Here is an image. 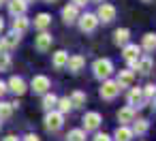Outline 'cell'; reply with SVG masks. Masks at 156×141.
Returning <instances> with one entry per match:
<instances>
[{"instance_id": "cell-5", "label": "cell", "mask_w": 156, "mask_h": 141, "mask_svg": "<svg viewBox=\"0 0 156 141\" xmlns=\"http://www.w3.org/2000/svg\"><path fill=\"white\" fill-rule=\"evenodd\" d=\"M81 124H83V130H86V132L98 130V126L103 124V115H101L98 111H88V113H83Z\"/></svg>"}, {"instance_id": "cell-34", "label": "cell", "mask_w": 156, "mask_h": 141, "mask_svg": "<svg viewBox=\"0 0 156 141\" xmlns=\"http://www.w3.org/2000/svg\"><path fill=\"white\" fill-rule=\"evenodd\" d=\"M22 141H41V137H39V135H34V132H30V135H26Z\"/></svg>"}, {"instance_id": "cell-23", "label": "cell", "mask_w": 156, "mask_h": 141, "mask_svg": "<svg viewBox=\"0 0 156 141\" xmlns=\"http://www.w3.org/2000/svg\"><path fill=\"white\" fill-rule=\"evenodd\" d=\"M49 24H51V15H49V13H39V15L34 17V28H37L39 32H41V30H47Z\"/></svg>"}, {"instance_id": "cell-11", "label": "cell", "mask_w": 156, "mask_h": 141, "mask_svg": "<svg viewBox=\"0 0 156 141\" xmlns=\"http://www.w3.org/2000/svg\"><path fill=\"white\" fill-rule=\"evenodd\" d=\"M7 88H9L15 96H22V94H26V92H28V83H26L22 77H17V75H13V77L7 81Z\"/></svg>"}, {"instance_id": "cell-9", "label": "cell", "mask_w": 156, "mask_h": 141, "mask_svg": "<svg viewBox=\"0 0 156 141\" xmlns=\"http://www.w3.org/2000/svg\"><path fill=\"white\" fill-rule=\"evenodd\" d=\"M17 45H20V32H15V30H11L9 34H5L2 39H0V51L2 54L13 51Z\"/></svg>"}, {"instance_id": "cell-20", "label": "cell", "mask_w": 156, "mask_h": 141, "mask_svg": "<svg viewBox=\"0 0 156 141\" xmlns=\"http://www.w3.org/2000/svg\"><path fill=\"white\" fill-rule=\"evenodd\" d=\"M135 120V109L130 107V105H126V107H122L120 111H118V122L120 124H130Z\"/></svg>"}, {"instance_id": "cell-31", "label": "cell", "mask_w": 156, "mask_h": 141, "mask_svg": "<svg viewBox=\"0 0 156 141\" xmlns=\"http://www.w3.org/2000/svg\"><path fill=\"white\" fill-rule=\"evenodd\" d=\"M11 69V56L0 51V71H9Z\"/></svg>"}, {"instance_id": "cell-45", "label": "cell", "mask_w": 156, "mask_h": 141, "mask_svg": "<svg viewBox=\"0 0 156 141\" xmlns=\"http://www.w3.org/2000/svg\"><path fill=\"white\" fill-rule=\"evenodd\" d=\"M0 126H2V122H0Z\"/></svg>"}, {"instance_id": "cell-7", "label": "cell", "mask_w": 156, "mask_h": 141, "mask_svg": "<svg viewBox=\"0 0 156 141\" xmlns=\"http://www.w3.org/2000/svg\"><path fill=\"white\" fill-rule=\"evenodd\" d=\"M96 17H98V24H111L115 19V7L103 0L101 7H98V11H96Z\"/></svg>"}, {"instance_id": "cell-10", "label": "cell", "mask_w": 156, "mask_h": 141, "mask_svg": "<svg viewBox=\"0 0 156 141\" xmlns=\"http://www.w3.org/2000/svg\"><path fill=\"white\" fill-rule=\"evenodd\" d=\"M49 88H51V81H49V77H45V75H37V77H32V81H30V90L34 92V94H45V92H49Z\"/></svg>"}, {"instance_id": "cell-15", "label": "cell", "mask_w": 156, "mask_h": 141, "mask_svg": "<svg viewBox=\"0 0 156 141\" xmlns=\"http://www.w3.org/2000/svg\"><path fill=\"white\" fill-rule=\"evenodd\" d=\"M83 66H86V58H83V56H79V54L69 56V60H66V69H69L73 75H77Z\"/></svg>"}, {"instance_id": "cell-19", "label": "cell", "mask_w": 156, "mask_h": 141, "mask_svg": "<svg viewBox=\"0 0 156 141\" xmlns=\"http://www.w3.org/2000/svg\"><path fill=\"white\" fill-rule=\"evenodd\" d=\"M139 47H141L143 51H147V54H154V51H156V32L143 34V41H141Z\"/></svg>"}, {"instance_id": "cell-42", "label": "cell", "mask_w": 156, "mask_h": 141, "mask_svg": "<svg viewBox=\"0 0 156 141\" xmlns=\"http://www.w3.org/2000/svg\"><path fill=\"white\" fill-rule=\"evenodd\" d=\"M94 2H103V0H94Z\"/></svg>"}, {"instance_id": "cell-35", "label": "cell", "mask_w": 156, "mask_h": 141, "mask_svg": "<svg viewBox=\"0 0 156 141\" xmlns=\"http://www.w3.org/2000/svg\"><path fill=\"white\" fill-rule=\"evenodd\" d=\"M71 2H73L75 7H86V5H88V0H71Z\"/></svg>"}, {"instance_id": "cell-30", "label": "cell", "mask_w": 156, "mask_h": 141, "mask_svg": "<svg viewBox=\"0 0 156 141\" xmlns=\"http://www.w3.org/2000/svg\"><path fill=\"white\" fill-rule=\"evenodd\" d=\"M66 141H86V130H83V128H73V130H69Z\"/></svg>"}, {"instance_id": "cell-18", "label": "cell", "mask_w": 156, "mask_h": 141, "mask_svg": "<svg viewBox=\"0 0 156 141\" xmlns=\"http://www.w3.org/2000/svg\"><path fill=\"white\" fill-rule=\"evenodd\" d=\"M133 139V128H128V124H120L111 137V141H130Z\"/></svg>"}, {"instance_id": "cell-38", "label": "cell", "mask_w": 156, "mask_h": 141, "mask_svg": "<svg viewBox=\"0 0 156 141\" xmlns=\"http://www.w3.org/2000/svg\"><path fill=\"white\" fill-rule=\"evenodd\" d=\"M5 30V22H2V17H0V32Z\"/></svg>"}, {"instance_id": "cell-39", "label": "cell", "mask_w": 156, "mask_h": 141, "mask_svg": "<svg viewBox=\"0 0 156 141\" xmlns=\"http://www.w3.org/2000/svg\"><path fill=\"white\" fill-rule=\"evenodd\" d=\"M43 2H49V5H51V2H56V0H43Z\"/></svg>"}, {"instance_id": "cell-26", "label": "cell", "mask_w": 156, "mask_h": 141, "mask_svg": "<svg viewBox=\"0 0 156 141\" xmlns=\"http://www.w3.org/2000/svg\"><path fill=\"white\" fill-rule=\"evenodd\" d=\"M71 103H73V109H77V107H83L86 105V100H88V96H86V92H81V90H75L71 96Z\"/></svg>"}, {"instance_id": "cell-29", "label": "cell", "mask_w": 156, "mask_h": 141, "mask_svg": "<svg viewBox=\"0 0 156 141\" xmlns=\"http://www.w3.org/2000/svg\"><path fill=\"white\" fill-rule=\"evenodd\" d=\"M56 109H58L60 113H69V111L73 109V103H71V98H69V96H62V98H58V103H56Z\"/></svg>"}, {"instance_id": "cell-28", "label": "cell", "mask_w": 156, "mask_h": 141, "mask_svg": "<svg viewBox=\"0 0 156 141\" xmlns=\"http://www.w3.org/2000/svg\"><path fill=\"white\" fill-rule=\"evenodd\" d=\"M11 113H13V105H11V103H7V100H0V122L9 120V118H11Z\"/></svg>"}, {"instance_id": "cell-3", "label": "cell", "mask_w": 156, "mask_h": 141, "mask_svg": "<svg viewBox=\"0 0 156 141\" xmlns=\"http://www.w3.org/2000/svg\"><path fill=\"white\" fill-rule=\"evenodd\" d=\"M139 56H141V47H139V45H135V43L122 45V58L126 60L128 69H135V62L139 60Z\"/></svg>"}, {"instance_id": "cell-37", "label": "cell", "mask_w": 156, "mask_h": 141, "mask_svg": "<svg viewBox=\"0 0 156 141\" xmlns=\"http://www.w3.org/2000/svg\"><path fill=\"white\" fill-rule=\"evenodd\" d=\"M5 141H20V137H15V135H9V137H5Z\"/></svg>"}, {"instance_id": "cell-21", "label": "cell", "mask_w": 156, "mask_h": 141, "mask_svg": "<svg viewBox=\"0 0 156 141\" xmlns=\"http://www.w3.org/2000/svg\"><path fill=\"white\" fill-rule=\"evenodd\" d=\"M128 39H130V30H128V28H118V30L113 32V43H115L118 47L126 45Z\"/></svg>"}, {"instance_id": "cell-12", "label": "cell", "mask_w": 156, "mask_h": 141, "mask_svg": "<svg viewBox=\"0 0 156 141\" xmlns=\"http://www.w3.org/2000/svg\"><path fill=\"white\" fill-rule=\"evenodd\" d=\"M126 100H128V105H130L133 109H141V107L147 103V100L143 98V90H141V88H130Z\"/></svg>"}, {"instance_id": "cell-13", "label": "cell", "mask_w": 156, "mask_h": 141, "mask_svg": "<svg viewBox=\"0 0 156 141\" xmlns=\"http://www.w3.org/2000/svg\"><path fill=\"white\" fill-rule=\"evenodd\" d=\"M77 17H79V7H75L73 2H71V5H66V7L62 9V22H64L66 26L77 24Z\"/></svg>"}, {"instance_id": "cell-4", "label": "cell", "mask_w": 156, "mask_h": 141, "mask_svg": "<svg viewBox=\"0 0 156 141\" xmlns=\"http://www.w3.org/2000/svg\"><path fill=\"white\" fill-rule=\"evenodd\" d=\"M120 94V86L113 81V79H103V86H101V90H98V96L103 98V100H113L115 96Z\"/></svg>"}, {"instance_id": "cell-6", "label": "cell", "mask_w": 156, "mask_h": 141, "mask_svg": "<svg viewBox=\"0 0 156 141\" xmlns=\"http://www.w3.org/2000/svg\"><path fill=\"white\" fill-rule=\"evenodd\" d=\"M77 24H79V30L81 32H94L96 30V26H98V17H96V13H83V15H79L77 17Z\"/></svg>"}, {"instance_id": "cell-27", "label": "cell", "mask_w": 156, "mask_h": 141, "mask_svg": "<svg viewBox=\"0 0 156 141\" xmlns=\"http://www.w3.org/2000/svg\"><path fill=\"white\" fill-rule=\"evenodd\" d=\"M56 103H58V96H56V94H51V92H45V94H43V109H45V111L56 109Z\"/></svg>"}, {"instance_id": "cell-24", "label": "cell", "mask_w": 156, "mask_h": 141, "mask_svg": "<svg viewBox=\"0 0 156 141\" xmlns=\"http://www.w3.org/2000/svg\"><path fill=\"white\" fill-rule=\"evenodd\" d=\"M28 28H30V19H28L26 15H17V17L13 19V30H15V32L24 34Z\"/></svg>"}, {"instance_id": "cell-33", "label": "cell", "mask_w": 156, "mask_h": 141, "mask_svg": "<svg viewBox=\"0 0 156 141\" xmlns=\"http://www.w3.org/2000/svg\"><path fill=\"white\" fill-rule=\"evenodd\" d=\"M92 141H111V137H109V135H105V132H96Z\"/></svg>"}, {"instance_id": "cell-25", "label": "cell", "mask_w": 156, "mask_h": 141, "mask_svg": "<svg viewBox=\"0 0 156 141\" xmlns=\"http://www.w3.org/2000/svg\"><path fill=\"white\" fill-rule=\"evenodd\" d=\"M133 135H145L147 128H150V122L145 118H139V120H133Z\"/></svg>"}, {"instance_id": "cell-43", "label": "cell", "mask_w": 156, "mask_h": 141, "mask_svg": "<svg viewBox=\"0 0 156 141\" xmlns=\"http://www.w3.org/2000/svg\"><path fill=\"white\" fill-rule=\"evenodd\" d=\"M143 2H150V0H143Z\"/></svg>"}, {"instance_id": "cell-40", "label": "cell", "mask_w": 156, "mask_h": 141, "mask_svg": "<svg viewBox=\"0 0 156 141\" xmlns=\"http://www.w3.org/2000/svg\"><path fill=\"white\" fill-rule=\"evenodd\" d=\"M5 2H7V0H0V7H2V5H5Z\"/></svg>"}, {"instance_id": "cell-32", "label": "cell", "mask_w": 156, "mask_h": 141, "mask_svg": "<svg viewBox=\"0 0 156 141\" xmlns=\"http://www.w3.org/2000/svg\"><path fill=\"white\" fill-rule=\"evenodd\" d=\"M141 90H143V98H145V100H152L154 94H156V86H154V83H147V86L141 88Z\"/></svg>"}, {"instance_id": "cell-2", "label": "cell", "mask_w": 156, "mask_h": 141, "mask_svg": "<svg viewBox=\"0 0 156 141\" xmlns=\"http://www.w3.org/2000/svg\"><path fill=\"white\" fill-rule=\"evenodd\" d=\"M62 126H64V113H60L58 109L47 111V115H45V128L49 132H58Z\"/></svg>"}, {"instance_id": "cell-1", "label": "cell", "mask_w": 156, "mask_h": 141, "mask_svg": "<svg viewBox=\"0 0 156 141\" xmlns=\"http://www.w3.org/2000/svg\"><path fill=\"white\" fill-rule=\"evenodd\" d=\"M92 73H94V77H96L98 81H103V79H107V77L113 75V62H111L109 58H98V60L92 64Z\"/></svg>"}, {"instance_id": "cell-8", "label": "cell", "mask_w": 156, "mask_h": 141, "mask_svg": "<svg viewBox=\"0 0 156 141\" xmlns=\"http://www.w3.org/2000/svg\"><path fill=\"white\" fill-rule=\"evenodd\" d=\"M51 43H54V37H51L47 30H41L39 37L34 39V49H37L39 54H47V51L51 49Z\"/></svg>"}, {"instance_id": "cell-36", "label": "cell", "mask_w": 156, "mask_h": 141, "mask_svg": "<svg viewBox=\"0 0 156 141\" xmlns=\"http://www.w3.org/2000/svg\"><path fill=\"white\" fill-rule=\"evenodd\" d=\"M7 90H9V88H7V83H5V81H0V96H5V94H7Z\"/></svg>"}, {"instance_id": "cell-17", "label": "cell", "mask_w": 156, "mask_h": 141, "mask_svg": "<svg viewBox=\"0 0 156 141\" xmlns=\"http://www.w3.org/2000/svg\"><path fill=\"white\" fill-rule=\"evenodd\" d=\"M26 11H28V0H11V2H9V13L13 17L26 15Z\"/></svg>"}, {"instance_id": "cell-41", "label": "cell", "mask_w": 156, "mask_h": 141, "mask_svg": "<svg viewBox=\"0 0 156 141\" xmlns=\"http://www.w3.org/2000/svg\"><path fill=\"white\" fill-rule=\"evenodd\" d=\"M152 100H154V105H156V94H154V98H152Z\"/></svg>"}, {"instance_id": "cell-22", "label": "cell", "mask_w": 156, "mask_h": 141, "mask_svg": "<svg viewBox=\"0 0 156 141\" xmlns=\"http://www.w3.org/2000/svg\"><path fill=\"white\" fill-rule=\"evenodd\" d=\"M66 60H69V54L60 49V51H56V54H54L51 64H54V69H56V71H62V69H66Z\"/></svg>"}, {"instance_id": "cell-16", "label": "cell", "mask_w": 156, "mask_h": 141, "mask_svg": "<svg viewBox=\"0 0 156 141\" xmlns=\"http://www.w3.org/2000/svg\"><path fill=\"white\" fill-rule=\"evenodd\" d=\"M152 69H154L152 58H150V56H139V60L135 62V69H133V71H139L141 75H150Z\"/></svg>"}, {"instance_id": "cell-14", "label": "cell", "mask_w": 156, "mask_h": 141, "mask_svg": "<svg viewBox=\"0 0 156 141\" xmlns=\"http://www.w3.org/2000/svg\"><path fill=\"white\" fill-rule=\"evenodd\" d=\"M133 81H135V71H133V69H124V71H120V73H118V77H115V83L120 86V90L130 88V86H133Z\"/></svg>"}, {"instance_id": "cell-44", "label": "cell", "mask_w": 156, "mask_h": 141, "mask_svg": "<svg viewBox=\"0 0 156 141\" xmlns=\"http://www.w3.org/2000/svg\"><path fill=\"white\" fill-rule=\"evenodd\" d=\"M28 2H32V0H28Z\"/></svg>"}]
</instances>
